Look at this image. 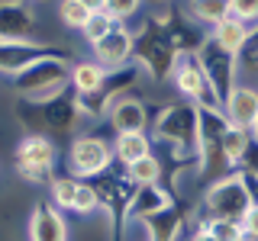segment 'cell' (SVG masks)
<instances>
[{
    "label": "cell",
    "mask_w": 258,
    "mask_h": 241,
    "mask_svg": "<svg viewBox=\"0 0 258 241\" xmlns=\"http://www.w3.org/2000/svg\"><path fill=\"white\" fill-rule=\"evenodd\" d=\"M197 135H200V106H194L190 100L165 103L155 116V139L165 142L174 151V158H181V167L200 164Z\"/></svg>",
    "instance_id": "cell-1"
},
{
    "label": "cell",
    "mask_w": 258,
    "mask_h": 241,
    "mask_svg": "<svg viewBox=\"0 0 258 241\" xmlns=\"http://www.w3.org/2000/svg\"><path fill=\"white\" fill-rule=\"evenodd\" d=\"M71 87V61L61 52H48L39 61H32L26 71L13 77V90L20 100H48V96L61 93Z\"/></svg>",
    "instance_id": "cell-2"
},
{
    "label": "cell",
    "mask_w": 258,
    "mask_h": 241,
    "mask_svg": "<svg viewBox=\"0 0 258 241\" xmlns=\"http://www.w3.org/2000/svg\"><path fill=\"white\" fill-rule=\"evenodd\" d=\"M255 206V196L248 190V180L242 171H232L213 180L200 199V215L207 219H232V222H242L245 212Z\"/></svg>",
    "instance_id": "cell-3"
},
{
    "label": "cell",
    "mask_w": 258,
    "mask_h": 241,
    "mask_svg": "<svg viewBox=\"0 0 258 241\" xmlns=\"http://www.w3.org/2000/svg\"><path fill=\"white\" fill-rule=\"evenodd\" d=\"M171 87L181 93V100H190L200 109H223V96L210 84L204 64H200L194 48H181L171 68Z\"/></svg>",
    "instance_id": "cell-4"
},
{
    "label": "cell",
    "mask_w": 258,
    "mask_h": 241,
    "mask_svg": "<svg viewBox=\"0 0 258 241\" xmlns=\"http://www.w3.org/2000/svg\"><path fill=\"white\" fill-rule=\"evenodd\" d=\"M13 164H16V174L23 177L26 183H52L55 180V164H58V145L48 135H39V132H29L16 142V151H13Z\"/></svg>",
    "instance_id": "cell-5"
},
{
    "label": "cell",
    "mask_w": 258,
    "mask_h": 241,
    "mask_svg": "<svg viewBox=\"0 0 258 241\" xmlns=\"http://www.w3.org/2000/svg\"><path fill=\"white\" fill-rule=\"evenodd\" d=\"M64 167L78 180H94V177L107 174L113 167V145L107 139H100V135H78L68 145Z\"/></svg>",
    "instance_id": "cell-6"
},
{
    "label": "cell",
    "mask_w": 258,
    "mask_h": 241,
    "mask_svg": "<svg viewBox=\"0 0 258 241\" xmlns=\"http://www.w3.org/2000/svg\"><path fill=\"white\" fill-rule=\"evenodd\" d=\"M0 42L52 45L39 32V7L26 0H0Z\"/></svg>",
    "instance_id": "cell-7"
},
{
    "label": "cell",
    "mask_w": 258,
    "mask_h": 241,
    "mask_svg": "<svg viewBox=\"0 0 258 241\" xmlns=\"http://www.w3.org/2000/svg\"><path fill=\"white\" fill-rule=\"evenodd\" d=\"M136 55V29H129L126 23H116L97 45H91V58L110 71H126L133 64Z\"/></svg>",
    "instance_id": "cell-8"
},
{
    "label": "cell",
    "mask_w": 258,
    "mask_h": 241,
    "mask_svg": "<svg viewBox=\"0 0 258 241\" xmlns=\"http://www.w3.org/2000/svg\"><path fill=\"white\" fill-rule=\"evenodd\" d=\"M197 58L200 64H204V71H207V77H210V84L216 87V93L223 96H229V90L239 84V64H236V55H229V52H223L220 45H213L210 42V36L204 39V42L197 45Z\"/></svg>",
    "instance_id": "cell-9"
},
{
    "label": "cell",
    "mask_w": 258,
    "mask_h": 241,
    "mask_svg": "<svg viewBox=\"0 0 258 241\" xmlns=\"http://www.w3.org/2000/svg\"><path fill=\"white\" fill-rule=\"evenodd\" d=\"M223 116L229 119V126L248 129V132H252V126L258 119V87L236 84L229 90V96L223 100Z\"/></svg>",
    "instance_id": "cell-10"
},
{
    "label": "cell",
    "mask_w": 258,
    "mask_h": 241,
    "mask_svg": "<svg viewBox=\"0 0 258 241\" xmlns=\"http://www.w3.org/2000/svg\"><path fill=\"white\" fill-rule=\"evenodd\" d=\"M107 112H110V126H113L116 135L145 132V129H149V109H145V103L136 100V96H129V93H119L107 106Z\"/></svg>",
    "instance_id": "cell-11"
},
{
    "label": "cell",
    "mask_w": 258,
    "mask_h": 241,
    "mask_svg": "<svg viewBox=\"0 0 258 241\" xmlns=\"http://www.w3.org/2000/svg\"><path fill=\"white\" fill-rule=\"evenodd\" d=\"M110 84V71L103 64H97L94 58H78L71 64V90H75L81 100H94L107 90Z\"/></svg>",
    "instance_id": "cell-12"
},
{
    "label": "cell",
    "mask_w": 258,
    "mask_h": 241,
    "mask_svg": "<svg viewBox=\"0 0 258 241\" xmlns=\"http://www.w3.org/2000/svg\"><path fill=\"white\" fill-rule=\"evenodd\" d=\"M29 241H68V222L61 209L52 203H39L29 215Z\"/></svg>",
    "instance_id": "cell-13"
},
{
    "label": "cell",
    "mask_w": 258,
    "mask_h": 241,
    "mask_svg": "<svg viewBox=\"0 0 258 241\" xmlns=\"http://www.w3.org/2000/svg\"><path fill=\"white\" fill-rule=\"evenodd\" d=\"M48 52H58L55 45H32V42H0V74L16 77L32 61H39Z\"/></svg>",
    "instance_id": "cell-14"
},
{
    "label": "cell",
    "mask_w": 258,
    "mask_h": 241,
    "mask_svg": "<svg viewBox=\"0 0 258 241\" xmlns=\"http://www.w3.org/2000/svg\"><path fill=\"white\" fill-rule=\"evenodd\" d=\"M171 206H174V196L168 190H161L158 183L155 187H136L123 219H152V215L165 212V209H171Z\"/></svg>",
    "instance_id": "cell-15"
},
{
    "label": "cell",
    "mask_w": 258,
    "mask_h": 241,
    "mask_svg": "<svg viewBox=\"0 0 258 241\" xmlns=\"http://www.w3.org/2000/svg\"><path fill=\"white\" fill-rule=\"evenodd\" d=\"M252 36H255V29L248 26V23L236 20V16H226L223 23H216V26L210 29V42L220 45L223 52H229V55H239L242 48L248 45Z\"/></svg>",
    "instance_id": "cell-16"
},
{
    "label": "cell",
    "mask_w": 258,
    "mask_h": 241,
    "mask_svg": "<svg viewBox=\"0 0 258 241\" xmlns=\"http://www.w3.org/2000/svg\"><path fill=\"white\" fill-rule=\"evenodd\" d=\"M149 155H152V139L145 132H126V135H116V139H113V158L123 167L136 164V161H142Z\"/></svg>",
    "instance_id": "cell-17"
},
{
    "label": "cell",
    "mask_w": 258,
    "mask_h": 241,
    "mask_svg": "<svg viewBox=\"0 0 258 241\" xmlns=\"http://www.w3.org/2000/svg\"><path fill=\"white\" fill-rule=\"evenodd\" d=\"M252 145L255 142H252V132H248V129L229 126V132L223 135V161H226V167H229V171H242Z\"/></svg>",
    "instance_id": "cell-18"
},
{
    "label": "cell",
    "mask_w": 258,
    "mask_h": 241,
    "mask_svg": "<svg viewBox=\"0 0 258 241\" xmlns=\"http://www.w3.org/2000/svg\"><path fill=\"white\" fill-rule=\"evenodd\" d=\"M187 16L200 26L213 29L216 23L229 16V0H187Z\"/></svg>",
    "instance_id": "cell-19"
},
{
    "label": "cell",
    "mask_w": 258,
    "mask_h": 241,
    "mask_svg": "<svg viewBox=\"0 0 258 241\" xmlns=\"http://www.w3.org/2000/svg\"><path fill=\"white\" fill-rule=\"evenodd\" d=\"M126 177H129L133 187H155V183L161 180V161L155 155H149V158L136 161V164H129Z\"/></svg>",
    "instance_id": "cell-20"
},
{
    "label": "cell",
    "mask_w": 258,
    "mask_h": 241,
    "mask_svg": "<svg viewBox=\"0 0 258 241\" xmlns=\"http://www.w3.org/2000/svg\"><path fill=\"white\" fill-rule=\"evenodd\" d=\"M58 20H61V26L64 29H75V32H81L84 29V23L91 20V10H87L84 4H78V0H58Z\"/></svg>",
    "instance_id": "cell-21"
},
{
    "label": "cell",
    "mask_w": 258,
    "mask_h": 241,
    "mask_svg": "<svg viewBox=\"0 0 258 241\" xmlns=\"http://www.w3.org/2000/svg\"><path fill=\"white\" fill-rule=\"evenodd\" d=\"M116 26V20H113V16L107 13V10H100V13H91V20L84 23V29H81V39H84L87 45H97L100 42L103 36H107V32Z\"/></svg>",
    "instance_id": "cell-22"
},
{
    "label": "cell",
    "mask_w": 258,
    "mask_h": 241,
    "mask_svg": "<svg viewBox=\"0 0 258 241\" xmlns=\"http://www.w3.org/2000/svg\"><path fill=\"white\" fill-rule=\"evenodd\" d=\"M139 7H142V0H107V13L116 23H126V26L133 16H139Z\"/></svg>",
    "instance_id": "cell-23"
},
{
    "label": "cell",
    "mask_w": 258,
    "mask_h": 241,
    "mask_svg": "<svg viewBox=\"0 0 258 241\" xmlns=\"http://www.w3.org/2000/svg\"><path fill=\"white\" fill-rule=\"evenodd\" d=\"M229 16L248 26H258V0H229Z\"/></svg>",
    "instance_id": "cell-24"
},
{
    "label": "cell",
    "mask_w": 258,
    "mask_h": 241,
    "mask_svg": "<svg viewBox=\"0 0 258 241\" xmlns=\"http://www.w3.org/2000/svg\"><path fill=\"white\" fill-rule=\"evenodd\" d=\"M242 228H245L248 235H258V203L245 212V219H242Z\"/></svg>",
    "instance_id": "cell-25"
},
{
    "label": "cell",
    "mask_w": 258,
    "mask_h": 241,
    "mask_svg": "<svg viewBox=\"0 0 258 241\" xmlns=\"http://www.w3.org/2000/svg\"><path fill=\"white\" fill-rule=\"evenodd\" d=\"M78 4H84L91 13H100V10H107V0H78Z\"/></svg>",
    "instance_id": "cell-26"
},
{
    "label": "cell",
    "mask_w": 258,
    "mask_h": 241,
    "mask_svg": "<svg viewBox=\"0 0 258 241\" xmlns=\"http://www.w3.org/2000/svg\"><path fill=\"white\" fill-rule=\"evenodd\" d=\"M187 241H216V238L210 235V231H194V235H190Z\"/></svg>",
    "instance_id": "cell-27"
},
{
    "label": "cell",
    "mask_w": 258,
    "mask_h": 241,
    "mask_svg": "<svg viewBox=\"0 0 258 241\" xmlns=\"http://www.w3.org/2000/svg\"><path fill=\"white\" fill-rule=\"evenodd\" d=\"M252 142H255V148H258V119H255V126H252Z\"/></svg>",
    "instance_id": "cell-28"
},
{
    "label": "cell",
    "mask_w": 258,
    "mask_h": 241,
    "mask_svg": "<svg viewBox=\"0 0 258 241\" xmlns=\"http://www.w3.org/2000/svg\"><path fill=\"white\" fill-rule=\"evenodd\" d=\"M242 241H258V235H248V231H242Z\"/></svg>",
    "instance_id": "cell-29"
},
{
    "label": "cell",
    "mask_w": 258,
    "mask_h": 241,
    "mask_svg": "<svg viewBox=\"0 0 258 241\" xmlns=\"http://www.w3.org/2000/svg\"><path fill=\"white\" fill-rule=\"evenodd\" d=\"M26 4H32V7H39V4H45V0H26Z\"/></svg>",
    "instance_id": "cell-30"
}]
</instances>
